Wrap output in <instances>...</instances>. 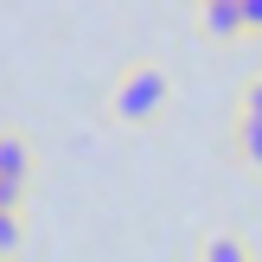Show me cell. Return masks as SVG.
<instances>
[{"label":"cell","instance_id":"cell-10","mask_svg":"<svg viewBox=\"0 0 262 262\" xmlns=\"http://www.w3.org/2000/svg\"><path fill=\"white\" fill-rule=\"evenodd\" d=\"M0 262H7V256H0Z\"/></svg>","mask_w":262,"mask_h":262},{"label":"cell","instance_id":"cell-9","mask_svg":"<svg viewBox=\"0 0 262 262\" xmlns=\"http://www.w3.org/2000/svg\"><path fill=\"white\" fill-rule=\"evenodd\" d=\"M19 192H26V186H7V179H0V211H13V205H19Z\"/></svg>","mask_w":262,"mask_h":262},{"label":"cell","instance_id":"cell-7","mask_svg":"<svg viewBox=\"0 0 262 262\" xmlns=\"http://www.w3.org/2000/svg\"><path fill=\"white\" fill-rule=\"evenodd\" d=\"M243 115H250V122H262V77L243 90Z\"/></svg>","mask_w":262,"mask_h":262},{"label":"cell","instance_id":"cell-3","mask_svg":"<svg viewBox=\"0 0 262 262\" xmlns=\"http://www.w3.org/2000/svg\"><path fill=\"white\" fill-rule=\"evenodd\" d=\"M205 32H217V38L243 32V0H205Z\"/></svg>","mask_w":262,"mask_h":262},{"label":"cell","instance_id":"cell-6","mask_svg":"<svg viewBox=\"0 0 262 262\" xmlns=\"http://www.w3.org/2000/svg\"><path fill=\"white\" fill-rule=\"evenodd\" d=\"M13 250H19V217L0 211V256H13Z\"/></svg>","mask_w":262,"mask_h":262},{"label":"cell","instance_id":"cell-1","mask_svg":"<svg viewBox=\"0 0 262 262\" xmlns=\"http://www.w3.org/2000/svg\"><path fill=\"white\" fill-rule=\"evenodd\" d=\"M160 109H166V71L160 64H135L122 77V90H115V115L122 122H154Z\"/></svg>","mask_w":262,"mask_h":262},{"label":"cell","instance_id":"cell-5","mask_svg":"<svg viewBox=\"0 0 262 262\" xmlns=\"http://www.w3.org/2000/svg\"><path fill=\"white\" fill-rule=\"evenodd\" d=\"M205 262H256V256L243 250V237H211L205 243Z\"/></svg>","mask_w":262,"mask_h":262},{"label":"cell","instance_id":"cell-2","mask_svg":"<svg viewBox=\"0 0 262 262\" xmlns=\"http://www.w3.org/2000/svg\"><path fill=\"white\" fill-rule=\"evenodd\" d=\"M26 173H32V147L19 135H0V179L7 186H26Z\"/></svg>","mask_w":262,"mask_h":262},{"label":"cell","instance_id":"cell-8","mask_svg":"<svg viewBox=\"0 0 262 262\" xmlns=\"http://www.w3.org/2000/svg\"><path fill=\"white\" fill-rule=\"evenodd\" d=\"M243 32H262V0H243Z\"/></svg>","mask_w":262,"mask_h":262},{"label":"cell","instance_id":"cell-4","mask_svg":"<svg viewBox=\"0 0 262 262\" xmlns=\"http://www.w3.org/2000/svg\"><path fill=\"white\" fill-rule=\"evenodd\" d=\"M237 154L250 166H262V122H250V115H237Z\"/></svg>","mask_w":262,"mask_h":262}]
</instances>
